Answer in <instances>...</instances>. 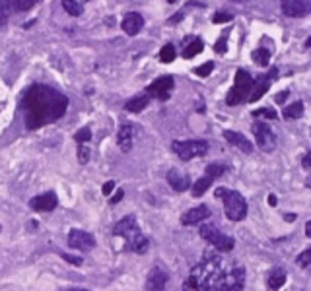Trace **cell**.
<instances>
[{
	"label": "cell",
	"instance_id": "6da1fadb",
	"mask_svg": "<svg viewBox=\"0 0 311 291\" xmlns=\"http://www.w3.org/2000/svg\"><path fill=\"white\" fill-rule=\"evenodd\" d=\"M68 109V97L59 89L51 86H31L24 93L22 111L25 114V127L29 130H37L43 125L59 121Z\"/></svg>",
	"mask_w": 311,
	"mask_h": 291
},
{
	"label": "cell",
	"instance_id": "7a4b0ae2",
	"mask_svg": "<svg viewBox=\"0 0 311 291\" xmlns=\"http://www.w3.org/2000/svg\"><path fill=\"white\" fill-rule=\"evenodd\" d=\"M224 272L222 258L214 251H206L199 260V264L193 266L187 281L183 283L185 291H210L212 285L218 281L220 274Z\"/></svg>",
	"mask_w": 311,
	"mask_h": 291
},
{
	"label": "cell",
	"instance_id": "3957f363",
	"mask_svg": "<svg viewBox=\"0 0 311 291\" xmlns=\"http://www.w3.org/2000/svg\"><path fill=\"white\" fill-rule=\"evenodd\" d=\"M113 235L115 237H124L128 249L137 254H146L150 249V241L146 239V235L140 231L135 215H124L121 221L115 223L113 227Z\"/></svg>",
	"mask_w": 311,
	"mask_h": 291
},
{
	"label": "cell",
	"instance_id": "277c9868",
	"mask_svg": "<svg viewBox=\"0 0 311 291\" xmlns=\"http://www.w3.org/2000/svg\"><path fill=\"white\" fill-rule=\"evenodd\" d=\"M214 196L224 202V212L228 219H232V221L245 219V215H247V202H245L241 192L218 187V189L214 190Z\"/></svg>",
	"mask_w": 311,
	"mask_h": 291
},
{
	"label": "cell",
	"instance_id": "5b68a950",
	"mask_svg": "<svg viewBox=\"0 0 311 291\" xmlns=\"http://www.w3.org/2000/svg\"><path fill=\"white\" fill-rule=\"evenodd\" d=\"M243 287H245V268L236 264L220 274L210 291H243Z\"/></svg>",
	"mask_w": 311,
	"mask_h": 291
},
{
	"label": "cell",
	"instance_id": "8992f818",
	"mask_svg": "<svg viewBox=\"0 0 311 291\" xmlns=\"http://www.w3.org/2000/svg\"><path fill=\"white\" fill-rule=\"evenodd\" d=\"M253 80H255V78L251 76L247 70L239 68L236 72V86L230 89V93H228V97H226V103L232 107V105H239V103L247 101L249 89L253 86Z\"/></svg>",
	"mask_w": 311,
	"mask_h": 291
},
{
	"label": "cell",
	"instance_id": "52a82bcc",
	"mask_svg": "<svg viewBox=\"0 0 311 291\" xmlns=\"http://www.w3.org/2000/svg\"><path fill=\"white\" fill-rule=\"evenodd\" d=\"M171 150L183 161H189L195 157H202L208 152V142L206 140H175L171 144Z\"/></svg>",
	"mask_w": 311,
	"mask_h": 291
},
{
	"label": "cell",
	"instance_id": "ba28073f",
	"mask_svg": "<svg viewBox=\"0 0 311 291\" xmlns=\"http://www.w3.org/2000/svg\"><path fill=\"white\" fill-rule=\"evenodd\" d=\"M199 233H200V237H202L204 241H208L216 251L228 253V251H232V249L236 247V241H234V237H230V235L222 233L220 229H216L214 225H210V223H204V225L200 227Z\"/></svg>",
	"mask_w": 311,
	"mask_h": 291
},
{
	"label": "cell",
	"instance_id": "9c48e42d",
	"mask_svg": "<svg viewBox=\"0 0 311 291\" xmlns=\"http://www.w3.org/2000/svg\"><path fill=\"white\" fill-rule=\"evenodd\" d=\"M253 134H255V140H257V146H259V150H262L264 153H271L276 150V136H274V132L271 130V127L266 125V123H261V121H255L253 123Z\"/></svg>",
	"mask_w": 311,
	"mask_h": 291
},
{
	"label": "cell",
	"instance_id": "30bf717a",
	"mask_svg": "<svg viewBox=\"0 0 311 291\" xmlns=\"http://www.w3.org/2000/svg\"><path fill=\"white\" fill-rule=\"evenodd\" d=\"M276 74H278V70H276V68H271L269 74H262V76H259L257 80H253V86L249 89L247 101L249 103L259 101L262 95L269 91V88H271V84H273V80L276 78Z\"/></svg>",
	"mask_w": 311,
	"mask_h": 291
},
{
	"label": "cell",
	"instance_id": "8fae6325",
	"mask_svg": "<svg viewBox=\"0 0 311 291\" xmlns=\"http://www.w3.org/2000/svg\"><path fill=\"white\" fill-rule=\"evenodd\" d=\"M175 86V80L171 76H162L156 78V82H152L146 91H148L150 97H156L160 101H167L171 97V89Z\"/></svg>",
	"mask_w": 311,
	"mask_h": 291
},
{
	"label": "cell",
	"instance_id": "7c38bea8",
	"mask_svg": "<svg viewBox=\"0 0 311 291\" xmlns=\"http://www.w3.org/2000/svg\"><path fill=\"white\" fill-rule=\"evenodd\" d=\"M68 247L70 249H76V251H92L96 249V237L92 233H87L84 229H72L68 233Z\"/></svg>",
	"mask_w": 311,
	"mask_h": 291
},
{
	"label": "cell",
	"instance_id": "4fadbf2b",
	"mask_svg": "<svg viewBox=\"0 0 311 291\" xmlns=\"http://www.w3.org/2000/svg\"><path fill=\"white\" fill-rule=\"evenodd\" d=\"M57 204H59L57 194L53 190H49V192H43V194H39L35 198H31L29 200V208L33 212H53L57 208Z\"/></svg>",
	"mask_w": 311,
	"mask_h": 291
},
{
	"label": "cell",
	"instance_id": "5bb4252c",
	"mask_svg": "<svg viewBox=\"0 0 311 291\" xmlns=\"http://www.w3.org/2000/svg\"><path fill=\"white\" fill-rule=\"evenodd\" d=\"M282 12L290 18H303L309 14V2L307 0H282L280 2Z\"/></svg>",
	"mask_w": 311,
	"mask_h": 291
},
{
	"label": "cell",
	"instance_id": "9a60e30c",
	"mask_svg": "<svg viewBox=\"0 0 311 291\" xmlns=\"http://www.w3.org/2000/svg\"><path fill=\"white\" fill-rule=\"evenodd\" d=\"M212 215L208 206H197L193 210H187L185 214L181 215V223L183 225H199L202 221H206Z\"/></svg>",
	"mask_w": 311,
	"mask_h": 291
},
{
	"label": "cell",
	"instance_id": "2e32d148",
	"mask_svg": "<svg viewBox=\"0 0 311 291\" xmlns=\"http://www.w3.org/2000/svg\"><path fill=\"white\" fill-rule=\"evenodd\" d=\"M167 272L160 268V266H156L152 272L148 274V279H146V291H163L165 289V285H167Z\"/></svg>",
	"mask_w": 311,
	"mask_h": 291
},
{
	"label": "cell",
	"instance_id": "e0dca14e",
	"mask_svg": "<svg viewBox=\"0 0 311 291\" xmlns=\"http://www.w3.org/2000/svg\"><path fill=\"white\" fill-rule=\"evenodd\" d=\"M135 127L132 123H124L123 127L119 128V134H117V144L121 148V152L128 153L132 150V144H135Z\"/></svg>",
	"mask_w": 311,
	"mask_h": 291
},
{
	"label": "cell",
	"instance_id": "ac0fdd59",
	"mask_svg": "<svg viewBox=\"0 0 311 291\" xmlns=\"http://www.w3.org/2000/svg\"><path fill=\"white\" fill-rule=\"evenodd\" d=\"M142 26H144V18H142L138 12H128L123 18V22H121L123 31L126 35H130V37H135L138 31L142 29Z\"/></svg>",
	"mask_w": 311,
	"mask_h": 291
},
{
	"label": "cell",
	"instance_id": "d6986e66",
	"mask_svg": "<svg viewBox=\"0 0 311 291\" xmlns=\"http://www.w3.org/2000/svg\"><path fill=\"white\" fill-rule=\"evenodd\" d=\"M167 183H169V187L177 192H185L187 189H191V177L189 175H183L181 171H177V169H169L167 171Z\"/></svg>",
	"mask_w": 311,
	"mask_h": 291
},
{
	"label": "cell",
	"instance_id": "ffe728a7",
	"mask_svg": "<svg viewBox=\"0 0 311 291\" xmlns=\"http://www.w3.org/2000/svg\"><path fill=\"white\" fill-rule=\"evenodd\" d=\"M224 138L232 144V146H236L239 148L243 153H251L253 152V144L249 142L241 132H234V130H224Z\"/></svg>",
	"mask_w": 311,
	"mask_h": 291
},
{
	"label": "cell",
	"instance_id": "44dd1931",
	"mask_svg": "<svg viewBox=\"0 0 311 291\" xmlns=\"http://www.w3.org/2000/svg\"><path fill=\"white\" fill-rule=\"evenodd\" d=\"M148 103H150L148 93H140V95H135V97H130L128 101L124 103V111H128V113H140V111H144L148 107Z\"/></svg>",
	"mask_w": 311,
	"mask_h": 291
},
{
	"label": "cell",
	"instance_id": "7402d4cb",
	"mask_svg": "<svg viewBox=\"0 0 311 291\" xmlns=\"http://www.w3.org/2000/svg\"><path fill=\"white\" fill-rule=\"evenodd\" d=\"M284 283H286V270H282V268H274L273 272L269 274V279H266L269 289L278 291Z\"/></svg>",
	"mask_w": 311,
	"mask_h": 291
},
{
	"label": "cell",
	"instance_id": "603a6c76",
	"mask_svg": "<svg viewBox=\"0 0 311 291\" xmlns=\"http://www.w3.org/2000/svg\"><path fill=\"white\" fill-rule=\"evenodd\" d=\"M212 183H214V179L208 177V175H204V177L199 179L195 185H191V194H193L195 198H200V196L212 187Z\"/></svg>",
	"mask_w": 311,
	"mask_h": 291
},
{
	"label": "cell",
	"instance_id": "cb8c5ba5",
	"mask_svg": "<svg viewBox=\"0 0 311 291\" xmlns=\"http://www.w3.org/2000/svg\"><path fill=\"white\" fill-rule=\"evenodd\" d=\"M202 49H204V43H202V39H199V37L191 39L189 43H185L183 59H195L199 52H202Z\"/></svg>",
	"mask_w": 311,
	"mask_h": 291
},
{
	"label": "cell",
	"instance_id": "d4e9b609",
	"mask_svg": "<svg viewBox=\"0 0 311 291\" xmlns=\"http://www.w3.org/2000/svg\"><path fill=\"white\" fill-rule=\"evenodd\" d=\"M282 114H284V119H288V121H296V119H299L303 114V103L296 101L292 103V105H288L286 109L282 111Z\"/></svg>",
	"mask_w": 311,
	"mask_h": 291
},
{
	"label": "cell",
	"instance_id": "484cf974",
	"mask_svg": "<svg viewBox=\"0 0 311 291\" xmlns=\"http://www.w3.org/2000/svg\"><path fill=\"white\" fill-rule=\"evenodd\" d=\"M251 59H253V63L257 64V66H269V63H271V51L264 49V47L255 49L253 54H251Z\"/></svg>",
	"mask_w": 311,
	"mask_h": 291
},
{
	"label": "cell",
	"instance_id": "4316f807",
	"mask_svg": "<svg viewBox=\"0 0 311 291\" xmlns=\"http://www.w3.org/2000/svg\"><path fill=\"white\" fill-rule=\"evenodd\" d=\"M62 8L68 12V16H74V18H80L84 14V6L78 2V0H61Z\"/></svg>",
	"mask_w": 311,
	"mask_h": 291
},
{
	"label": "cell",
	"instance_id": "83f0119b",
	"mask_svg": "<svg viewBox=\"0 0 311 291\" xmlns=\"http://www.w3.org/2000/svg\"><path fill=\"white\" fill-rule=\"evenodd\" d=\"M175 56H177V51H175V47L171 43H167V45H163L162 51H160V61L163 64H169L175 61Z\"/></svg>",
	"mask_w": 311,
	"mask_h": 291
},
{
	"label": "cell",
	"instance_id": "f1b7e54d",
	"mask_svg": "<svg viewBox=\"0 0 311 291\" xmlns=\"http://www.w3.org/2000/svg\"><path fill=\"white\" fill-rule=\"evenodd\" d=\"M14 2L16 0H0V24H6L8 16L14 12Z\"/></svg>",
	"mask_w": 311,
	"mask_h": 291
},
{
	"label": "cell",
	"instance_id": "f546056e",
	"mask_svg": "<svg viewBox=\"0 0 311 291\" xmlns=\"http://www.w3.org/2000/svg\"><path fill=\"white\" fill-rule=\"evenodd\" d=\"M226 171H228V165H224V163H210L206 167V175L212 177L214 181L218 177H222Z\"/></svg>",
	"mask_w": 311,
	"mask_h": 291
},
{
	"label": "cell",
	"instance_id": "4dcf8cb0",
	"mask_svg": "<svg viewBox=\"0 0 311 291\" xmlns=\"http://www.w3.org/2000/svg\"><path fill=\"white\" fill-rule=\"evenodd\" d=\"M253 117L255 119H269V121H276L278 119V113L271 109V107H262V109H257V111H253Z\"/></svg>",
	"mask_w": 311,
	"mask_h": 291
},
{
	"label": "cell",
	"instance_id": "1f68e13d",
	"mask_svg": "<svg viewBox=\"0 0 311 291\" xmlns=\"http://www.w3.org/2000/svg\"><path fill=\"white\" fill-rule=\"evenodd\" d=\"M41 0H16L14 2V10L16 12H27V10H31L33 6H37Z\"/></svg>",
	"mask_w": 311,
	"mask_h": 291
},
{
	"label": "cell",
	"instance_id": "d6a6232c",
	"mask_svg": "<svg viewBox=\"0 0 311 291\" xmlns=\"http://www.w3.org/2000/svg\"><path fill=\"white\" fill-rule=\"evenodd\" d=\"M212 70H214V63H204L202 66H197V68H193V72L200 78H208L212 74Z\"/></svg>",
	"mask_w": 311,
	"mask_h": 291
},
{
	"label": "cell",
	"instance_id": "836d02e7",
	"mask_svg": "<svg viewBox=\"0 0 311 291\" xmlns=\"http://www.w3.org/2000/svg\"><path fill=\"white\" fill-rule=\"evenodd\" d=\"M74 140L78 142V144H87V142L92 140V130H90L87 127L80 128V130L74 134Z\"/></svg>",
	"mask_w": 311,
	"mask_h": 291
},
{
	"label": "cell",
	"instance_id": "e575fe53",
	"mask_svg": "<svg viewBox=\"0 0 311 291\" xmlns=\"http://www.w3.org/2000/svg\"><path fill=\"white\" fill-rule=\"evenodd\" d=\"M228 35H230V33H228V31H224V33H222V37L216 41V45H214V51L218 52V54H224V52L228 51Z\"/></svg>",
	"mask_w": 311,
	"mask_h": 291
},
{
	"label": "cell",
	"instance_id": "d590c367",
	"mask_svg": "<svg viewBox=\"0 0 311 291\" xmlns=\"http://www.w3.org/2000/svg\"><path fill=\"white\" fill-rule=\"evenodd\" d=\"M232 20H234V16L228 12H216L212 16V24H228Z\"/></svg>",
	"mask_w": 311,
	"mask_h": 291
},
{
	"label": "cell",
	"instance_id": "8d00e7d4",
	"mask_svg": "<svg viewBox=\"0 0 311 291\" xmlns=\"http://www.w3.org/2000/svg\"><path fill=\"white\" fill-rule=\"evenodd\" d=\"M296 264H299L301 268H309V264H311V251L309 249H305V251L296 258Z\"/></svg>",
	"mask_w": 311,
	"mask_h": 291
},
{
	"label": "cell",
	"instance_id": "74e56055",
	"mask_svg": "<svg viewBox=\"0 0 311 291\" xmlns=\"http://www.w3.org/2000/svg\"><path fill=\"white\" fill-rule=\"evenodd\" d=\"M78 161H80L82 165H86L87 161H90V148L84 146V144L78 146Z\"/></svg>",
	"mask_w": 311,
	"mask_h": 291
},
{
	"label": "cell",
	"instance_id": "f35d334b",
	"mask_svg": "<svg viewBox=\"0 0 311 291\" xmlns=\"http://www.w3.org/2000/svg\"><path fill=\"white\" fill-rule=\"evenodd\" d=\"M185 14H187V6L183 8V10H179V12H175L169 20H167V26H175V24H179L183 18H185Z\"/></svg>",
	"mask_w": 311,
	"mask_h": 291
},
{
	"label": "cell",
	"instance_id": "ab89813d",
	"mask_svg": "<svg viewBox=\"0 0 311 291\" xmlns=\"http://www.w3.org/2000/svg\"><path fill=\"white\" fill-rule=\"evenodd\" d=\"M66 260V262H70V264H74V266H82V256H72V254H66V253H59Z\"/></svg>",
	"mask_w": 311,
	"mask_h": 291
},
{
	"label": "cell",
	"instance_id": "60d3db41",
	"mask_svg": "<svg viewBox=\"0 0 311 291\" xmlns=\"http://www.w3.org/2000/svg\"><path fill=\"white\" fill-rule=\"evenodd\" d=\"M113 189H115V181H107L105 185H103V189H101V192L105 194V196H109L113 192Z\"/></svg>",
	"mask_w": 311,
	"mask_h": 291
},
{
	"label": "cell",
	"instance_id": "b9f144b4",
	"mask_svg": "<svg viewBox=\"0 0 311 291\" xmlns=\"http://www.w3.org/2000/svg\"><path fill=\"white\" fill-rule=\"evenodd\" d=\"M123 196H124V190H117V192H115V196H113L111 200H109V204H111V206L119 204V202H121V198H123Z\"/></svg>",
	"mask_w": 311,
	"mask_h": 291
},
{
	"label": "cell",
	"instance_id": "7bdbcfd3",
	"mask_svg": "<svg viewBox=\"0 0 311 291\" xmlns=\"http://www.w3.org/2000/svg\"><path fill=\"white\" fill-rule=\"evenodd\" d=\"M301 165H303V169H307V171H309V167H311V153H305V155H303V161H301Z\"/></svg>",
	"mask_w": 311,
	"mask_h": 291
},
{
	"label": "cell",
	"instance_id": "ee69618b",
	"mask_svg": "<svg viewBox=\"0 0 311 291\" xmlns=\"http://www.w3.org/2000/svg\"><path fill=\"white\" fill-rule=\"evenodd\" d=\"M286 97H288V91H280V93L274 97V101H276V103H284V101H286Z\"/></svg>",
	"mask_w": 311,
	"mask_h": 291
},
{
	"label": "cell",
	"instance_id": "f6af8a7d",
	"mask_svg": "<svg viewBox=\"0 0 311 291\" xmlns=\"http://www.w3.org/2000/svg\"><path fill=\"white\" fill-rule=\"evenodd\" d=\"M284 219H286V221H294V219H298V215L296 214H286L284 215Z\"/></svg>",
	"mask_w": 311,
	"mask_h": 291
},
{
	"label": "cell",
	"instance_id": "bcb514c9",
	"mask_svg": "<svg viewBox=\"0 0 311 291\" xmlns=\"http://www.w3.org/2000/svg\"><path fill=\"white\" fill-rule=\"evenodd\" d=\"M105 24H107V26H115V18H113V16L105 18Z\"/></svg>",
	"mask_w": 311,
	"mask_h": 291
},
{
	"label": "cell",
	"instance_id": "7dc6e473",
	"mask_svg": "<svg viewBox=\"0 0 311 291\" xmlns=\"http://www.w3.org/2000/svg\"><path fill=\"white\" fill-rule=\"evenodd\" d=\"M269 204H271V206H276V196H274V194H271V196H269Z\"/></svg>",
	"mask_w": 311,
	"mask_h": 291
},
{
	"label": "cell",
	"instance_id": "c3c4849f",
	"mask_svg": "<svg viewBox=\"0 0 311 291\" xmlns=\"http://www.w3.org/2000/svg\"><path fill=\"white\" fill-rule=\"evenodd\" d=\"M305 235H307V237H311V221H307V223H305Z\"/></svg>",
	"mask_w": 311,
	"mask_h": 291
},
{
	"label": "cell",
	"instance_id": "681fc988",
	"mask_svg": "<svg viewBox=\"0 0 311 291\" xmlns=\"http://www.w3.org/2000/svg\"><path fill=\"white\" fill-rule=\"evenodd\" d=\"M167 2H169V4H175V2H177V0H167Z\"/></svg>",
	"mask_w": 311,
	"mask_h": 291
},
{
	"label": "cell",
	"instance_id": "f907efd6",
	"mask_svg": "<svg viewBox=\"0 0 311 291\" xmlns=\"http://www.w3.org/2000/svg\"><path fill=\"white\" fill-rule=\"evenodd\" d=\"M70 291H87V289H70Z\"/></svg>",
	"mask_w": 311,
	"mask_h": 291
}]
</instances>
